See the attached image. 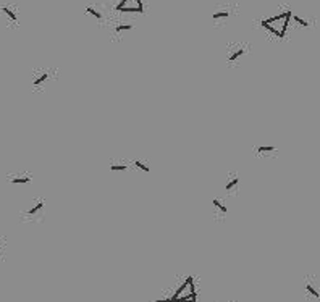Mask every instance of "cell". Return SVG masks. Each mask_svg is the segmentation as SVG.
I'll return each instance as SVG.
<instances>
[{"mask_svg":"<svg viewBox=\"0 0 320 302\" xmlns=\"http://www.w3.org/2000/svg\"><path fill=\"white\" fill-rule=\"evenodd\" d=\"M47 78H49V74H47V73H42L39 78H36V80H34V86H42V83L46 81Z\"/></svg>","mask_w":320,"mask_h":302,"instance_id":"8","label":"cell"},{"mask_svg":"<svg viewBox=\"0 0 320 302\" xmlns=\"http://www.w3.org/2000/svg\"><path fill=\"white\" fill-rule=\"evenodd\" d=\"M110 170L112 172H125L126 165H110Z\"/></svg>","mask_w":320,"mask_h":302,"instance_id":"13","label":"cell"},{"mask_svg":"<svg viewBox=\"0 0 320 302\" xmlns=\"http://www.w3.org/2000/svg\"><path fill=\"white\" fill-rule=\"evenodd\" d=\"M214 204H215V207H217V209H218L220 212H222V214H223V215H225V214H227V212H228V209H227V207H225V205H223L222 202H220V200H217V199H215V200H214Z\"/></svg>","mask_w":320,"mask_h":302,"instance_id":"11","label":"cell"},{"mask_svg":"<svg viewBox=\"0 0 320 302\" xmlns=\"http://www.w3.org/2000/svg\"><path fill=\"white\" fill-rule=\"evenodd\" d=\"M228 16V12H217L214 13V20H222V18H227Z\"/></svg>","mask_w":320,"mask_h":302,"instance_id":"16","label":"cell"},{"mask_svg":"<svg viewBox=\"0 0 320 302\" xmlns=\"http://www.w3.org/2000/svg\"><path fill=\"white\" fill-rule=\"evenodd\" d=\"M42 207H44V202H37L34 207H31V209L26 212V215H29V217H31V215H36L37 212H41V210H42Z\"/></svg>","mask_w":320,"mask_h":302,"instance_id":"5","label":"cell"},{"mask_svg":"<svg viewBox=\"0 0 320 302\" xmlns=\"http://www.w3.org/2000/svg\"><path fill=\"white\" fill-rule=\"evenodd\" d=\"M236 186H238V178L233 176V178H231V181L227 183V191H231V189H235Z\"/></svg>","mask_w":320,"mask_h":302,"instance_id":"9","label":"cell"},{"mask_svg":"<svg viewBox=\"0 0 320 302\" xmlns=\"http://www.w3.org/2000/svg\"><path fill=\"white\" fill-rule=\"evenodd\" d=\"M86 12H87V13H91L92 16H96L97 20H101V18H102V15H101V13H99V12H97V10H94L92 7H87V8H86Z\"/></svg>","mask_w":320,"mask_h":302,"instance_id":"12","label":"cell"},{"mask_svg":"<svg viewBox=\"0 0 320 302\" xmlns=\"http://www.w3.org/2000/svg\"><path fill=\"white\" fill-rule=\"evenodd\" d=\"M277 149L273 147V145H260V147H257V152H275Z\"/></svg>","mask_w":320,"mask_h":302,"instance_id":"10","label":"cell"},{"mask_svg":"<svg viewBox=\"0 0 320 302\" xmlns=\"http://www.w3.org/2000/svg\"><path fill=\"white\" fill-rule=\"evenodd\" d=\"M291 15L293 12L291 10H286L285 13H280L277 16H272V18H267V20H262L260 21V26L266 28L267 31H270L272 34H275L277 37H285L286 31H288V26H290V21H291Z\"/></svg>","mask_w":320,"mask_h":302,"instance_id":"1","label":"cell"},{"mask_svg":"<svg viewBox=\"0 0 320 302\" xmlns=\"http://www.w3.org/2000/svg\"><path fill=\"white\" fill-rule=\"evenodd\" d=\"M0 10H2V12L10 18V20H12V21H18V15L13 12V10L12 8H8L7 5H4V7H0Z\"/></svg>","mask_w":320,"mask_h":302,"instance_id":"4","label":"cell"},{"mask_svg":"<svg viewBox=\"0 0 320 302\" xmlns=\"http://www.w3.org/2000/svg\"><path fill=\"white\" fill-rule=\"evenodd\" d=\"M131 28H133L131 25H118V26L115 28V31H117V32H121V31H129Z\"/></svg>","mask_w":320,"mask_h":302,"instance_id":"14","label":"cell"},{"mask_svg":"<svg viewBox=\"0 0 320 302\" xmlns=\"http://www.w3.org/2000/svg\"><path fill=\"white\" fill-rule=\"evenodd\" d=\"M8 181L12 184H26L31 181V176H10Z\"/></svg>","mask_w":320,"mask_h":302,"instance_id":"3","label":"cell"},{"mask_svg":"<svg viewBox=\"0 0 320 302\" xmlns=\"http://www.w3.org/2000/svg\"><path fill=\"white\" fill-rule=\"evenodd\" d=\"M135 165L138 166V168H141V170H142V172H144V173H149V170H150V168H149V166H146L144 163H142V162H139V160H138V162H136Z\"/></svg>","mask_w":320,"mask_h":302,"instance_id":"15","label":"cell"},{"mask_svg":"<svg viewBox=\"0 0 320 302\" xmlns=\"http://www.w3.org/2000/svg\"><path fill=\"white\" fill-rule=\"evenodd\" d=\"M242 53H244V49H236L233 53L228 55V62H235L236 59H239V57H241Z\"/></svg>","mask_w":320,"mask_h":302,"instance_id":"6","label":"cell"},{"mask_svg":"<svg viewBox=\"0 0 320 302\" xmlns=\"http://www.w3.org/2000/svg\"><path fill=\"white\" fill-rule=\"evenodd\" d=\"M291 18L296 21L297 25L299 26H303V28H306V26H309V23H307V20H304V18H301L299 15H291Z\"/></svg>","mask_w":320,"mask_h":302,"instance_id":"7","label":"cell"},{"mask_svg":"<svg viewBox=\"0 0 320 302\" xmlns=\"http://www.w3.org/2000/svg\"><path fill=\"white\" fill-rule=\"evenodd\" d=\"M304 288H306V293L309 296H312L315 299H320V286H317V281L315 279H311L307 278L306 283H304Z\"/></svg>","mask_w":320,"mask_h":302,"instance_id":"2","label":"cell"},{"mask_svg":"<svg viewBox=\"0 0 320 302\" xmlns=\"http://www.w3.org/2000/svg\"><path fill=\"white\" fill-rule=\"evenodd\" d=\"M4 252V249H2V246H0V254H2Z\"/></svg>","mask_w":320,"mask_h":302,"instance_id":"17","label":"cell"}]
</instances>
